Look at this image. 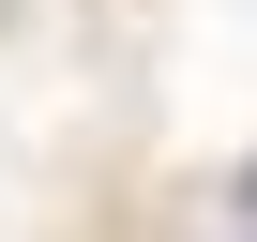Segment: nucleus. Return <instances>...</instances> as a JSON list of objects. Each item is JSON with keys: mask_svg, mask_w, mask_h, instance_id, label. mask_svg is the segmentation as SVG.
<instances>
[{"mask_svg": "<svg viewBox=\"0 0 257 242\" xmlns=\"http://www.w3.org/2000/svg\"><path fill=\"white\" fill-rule=\"evenodd\" d=\"M227 242H257V212H242V227H227Z\"/></svg>", "mask_w": 257, "mask_h": 242, "instance_id": "obj_2", "label": "nucleus"}, {"mask_svg": "<svg viewBox=\"0 0 257 242\" xmlns=\"http://www.w3.org/2000/svg\"><path fill=\"white\" fill-rule=\"evenodd\" d=\"M242 212H257V167H242Z\"/></svg>", "mask_w": 257, "mask_h": 242, "instance_id": "obj_1", "label": "nucleus"}]
</instances>
